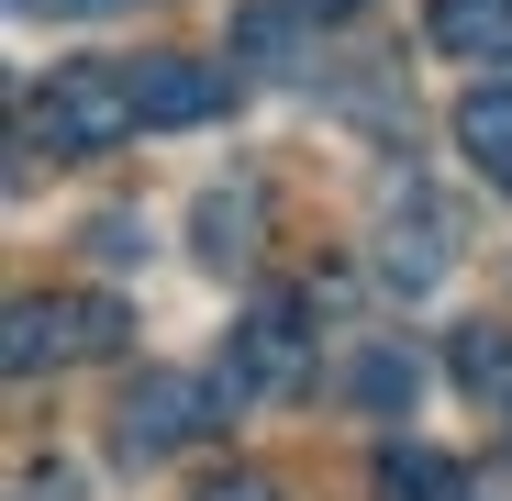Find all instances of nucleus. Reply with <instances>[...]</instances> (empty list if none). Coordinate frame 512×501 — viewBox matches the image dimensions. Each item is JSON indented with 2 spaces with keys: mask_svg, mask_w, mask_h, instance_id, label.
<instances>
[{
  "mask_svg": "<svg viewBox=\"0 0 512 501\" xmlns=\"http://www.w3.org/2000/svg\"><path fill=\"white\" fill-rule=\"evenodd\" d=\"M301 12H312V0H245L234 45H245L256 67H290V56H301Z\"/></svg>",
  "mask_w": 512,
  "mask_h": 501,
  "instance_id": "obj_11",
  "label": "nucleus"
},
{
  "mask_svg": "<svg viewBox=\"0 0 512 501\" xmlns=\"http://www.w3.org/2000/svg\"><path fill=\"white\" fill-rule=\"evenodd\" d=\"M457 145H468L479 179H501V190H512V78H479V90L457 101Z\"/></svg>",
  "mask_w": 512,
  "mask_h": 501,
  "instance_id": "obj_8",
  "label": "nucleus"
},
{
  "mask_svg": "<svg viewBox=\"0 0 512 501\" xmlns=\"http://www.w3.org/2000/svg\"><path fill=\"white\" fill-rule=\"evenodd\" d=\"M212 390H223V379H212ZM212 390H201V379H179V368L134 379V390H123V457H134V468H156V457H179L190 435H212V424H223V412H201Z\"/></svg>",
  "mask_w": 512,
  "mask_h": 501,
  "instance_id": "obj_3",
  "label": "nucleus"
},
{
  "mask_svg": "<svg viewBox=\"0 0 512 501\" xmlns=\"http://www.w3.org/2000/svg\"><path fill=\"white\" fill-rule=\"evenodd\" d=\"M446 257H457V223L435 212V201H390V234H379V268H390V290H435L446 279Z\"/></svg>",
  "mask_w": 512,
  "mask_h": 501,
  "instance_id": "obj_6",
  "label": "nucleus"
},
{
  "mask_svg": "<svg viewBox=\"0 0 512 501\" xmlns=\"http://www.w3.org/2000/svg\"><path fill=\"white\" fill-rule=\"evenodd\" d=\"M435 56H468V67H512V0H435L423 12Z\"/></svg>",
  "mask_w": 512,
  "mask_h": 501,
  "instance_id": "obj_7",
  "label": "nucleus"
},
{
  "mask_svg": "<svg viewBox=\"0 0 512 501\" xmlns=\"http://www.w3.org/2000/svg\"><path fill=\"white\" fill-rule=\"evenodd\" d=\"M256 390H301V301H290V290H268V301L234 323L223 401H256Z\"/></svg>",
  "mask_w": 512,
  "mask_h": 501,
  "instance_id": "obj_4",
  "label": "nucleus"
},
{
  "mask_svg": "<svg viewBox=\"0 0 512 501\" xmlns=\"http://www.w3.org/2000/svg\"><path fill=\"white\" fill-rule=\"evenodd\" d=\"M201 501H279V479H256V468H223V479H201Z\"/></svg>",
  "mask_w": 512,
  "mask_h": 501,
  "instance_id": "obj_14",
  "label": "nucleus"
},
{
  "mask_svg": "<svg viewBox=\"0 0 512 501\" xmlns=\"http://www.w3.org/2000/svg\"><path fill=\"white\" fill-rule=\"evenodd\" d=\"M346 12H368V0H312V23H346Z\"/></svg>",
  "mask_w": 512,
  "mask_h": 501,
  "instance_id": "obj_16",
  "label": "nucleus"
},
{
  "mask_svg": "<svg viewBox=\"0 0 512 501\" xmlns=\"http://www.w3.org/2000/svg\"><path fill=\"white\" fill-rule=\"evenodd\" d=\"M245 223H256V201H201V257H212V268H234L245 245H256Z\"/></svg>",
  "mask_w": 512,
  "mask_h": 501,
  "instance_id": "obj_13",
  "label": "nucleus"
},
{
  "mask_svg": "<svg viewBox=\"0 0 512 501\" xmlns=\"http://www.w3.org/2000/svg\"><path fill=\"white\" fill-rule=\"evenodd\" d=\"M123 346V301H12V334H0V357H12V379H34L45 357H112Z\"/></svg>",
  "mask_w": 512,
  "mask_h": 501,
  "instance_id": "obj_2",
  "label": "nucleus"
},
{
  "mask_svg": "<svg viewBox=\"0 0 512 501\" xmlns=\"http://www.w3.org/2000/svg\"><path fill=\"white\" fill-rule=\"evenodd\" d=\"M412 390H423V368H412L401 346H368V357H357V401H368V412H401Z\"/></svg>",
  "mask_w": 512,
  "mask_h": 501,
  "instance_id": "obj_12",
  "label": "nucleus"
},
{
  "mask_svg": "<svg viewBox=\"0 0 512 501\" xmlns=\"http://www.w3.org/2000/svg\"><path fill=\"white\" fill-rule=\"evenodd\" d=\"M368 490H379V501H468V468L435 457V446H379Z\"/></svg>",
  "mask_w": 512,
  "mask_h": 501,
  "instance_id": "obj_9",
  "label": "nucleus"
},
{
  "mask_svg": "<svg viewBox=\"0 0 512 501\" xmlns=\"http://www.w3.org/2000/svg\"><path fill=\"white\" fill-rule=\"evenodd\" d=\"M457 390L490 401V412H512V334L501 323H457Z\"/></svg>",
  "mask_w": 512,
  "mask_h": 501,
  "instance_id": "obj_10",
  "label": "nucleus"
},
{
  "mask_svg": "<svg viewBox=\"0 0 512 501\" xmlns=\"http://www.w3.org/2000/svg\"><path fill=\"white\" fill-rule=\"evenodd\" d=\"M134 101H145L156 134H190V123H212V112L234 101V78H223L212 56H145V67H134Z\"/></svg>",
  "mask_w": 512,
  "mask_h": 501,
  "instance_id": "obj_5",
  "label": "nucleus"
},
{
  "mask_svg": "<svg viewBox=\"0 0 512 501\" xmlns=\"http://www.w3.org/2000/svg\"><path fill=\"white\" fill-rule=\"evenodd\" d=\"M23 501H78V479L67 468H23Z\"/></svg>",
  "mask_w": 512,
  "mask_h": 501,
  "instance_id": "obj_15",
  "label": "nucleus"
},
{
  "mask_svg": "<svg viewBox=\"0 0 512 501\" xmlns=\"http://www.w3.org/2000/svg\"><path fill=\"white\" fill-rule=\"evenodd\" d=\"M134 123H145V101H134V67H112V56H78V67H56V90H34V112H23V134H34L45 156H112Z\"/></svg>",
  "mask_w": 512,
  "mask_h": 501,
  "instance_id": "obj_1",
  "label": "nucleus"
}]
</instances>
